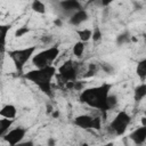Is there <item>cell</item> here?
Segmentation results:
<instances>
[{
  "mask_svg": "<svg viewBox=\"0 0 146 146\" xmlns=\"http://www.w3.org/2000/svg\"><path fill=\"white\" fill-rule=\"evenodd\" d=\"M112 89V84L108 82H104L96 87L86 88L80 92L79 100L82 104H86L87 106L98 110L103 113V116L106 117V113L110 111L108 108V96L110 91Z\"/></svg>",
  "mask_w": 146,
  "mask_h": 146,
  "instance_id": "1",
  "label": "cell"
},
{
  "mask_svg": "<svg viewBox=\"0 0 146 146\" xmlns=\"http://www.w3.org/2000/svg\"><path fill=\"white\" fill-rule=\"evenodd\" d=\"M57 68L51 65L43 68H34L23 74V78L34 83L40 91L49 98H52V79L56 78Z\"/></svg>",
  "mask_w": 146,
  "mask_h": 146,
  "instance_id": "2",
  "label": "cell"
},
{
  "mask_svg": "<svg viewBox=\"0 0 146 146\" xmlns=\"http://www.w3.org/2000/svg\"><path fill=\"white\" fill-rule=\"evenodd\" d=\"M36 50V46H31V47H26V48H22V49H15V50H8L7 54L8 56L11 58L16 71L22 74L25 64L33 58V56L35 55Z\"/></svg>",
  "mask_w": 146,
  "mask_h": 146,
  "instance_id": "3",
  "label": "cell"
},
{
  "mask_svg": "<svg viewBox=\"0 0 146 146\" xmlns=\"http://www.w3.org/2000/svg\"><path fill=\"white\" fill-rule=\"evenodd\" d=\"M59 54H60L59 47L52 46L40 52H36L31 60L32 64L35 66V68H43L47 66H51L52 63L56 60V58L59 56Z\"/></svg>",
  "mask_w": 146,
  "mask_h": 146,
  "instance_id": "4",
  "label": "cell"
},
{
  "mask_svg": "<svg viewBox=\"0 0 146 146\" xmlns=\"http://www.w3.org/2000/svg\"><path fill=\"white\" fill-rule=\"evenodd\" d=\"M75 64L76 63H74L72 59H68L57 68L58 72L56 74V79L58 80V83L65 86L67 82L76 81L79 72Z\"/></svg>",
  "mask_w": 146,
  "mask_h": 146,
  "instance_id": "5",
  "label": "cell"
},
{
  "mask_svg": "<svg viewBox=\"0 0 146 146\" xmlns=\"http://www.w3.org/2000/svg\"><path fill=\"white\" fill-rule=\"evenodd\" d=\"M131 122V116L125 111H120L110 123V129L116 136H122Z\"/></svg>",
  "mask_w": 146,
  "mask_h": 146,
  "instance_id": "6",
  "label": "cell"
},
{
  "mask_svg": "<svg viewBox=\"0 0 146 146\" xmlns=\"http://www.w3.org/2000/svg\"><path fill=\"white\" fill-rule=\"evenodd\" d=\"M26 132H27L26 128H24V127H16L14 129H10L9 132H7L2 137V140L8 143L9 146H16V145H18L19 143L23 141Z\"/></svg>",
  "mask_w": 146,
  "mask_h": 146,
  "instance_id": "7",
  "label": "cell"
},
{
  "mask_svg": "<svg viewBox=\"0 0 146 146\" xmlns=\"http://www.w3.org/2000/svg\"><path fill=\"white\" fill-rule=\"evenodd\" d=\"M59 7H60V9L63 10V13L68 16V18H70L75 11L82 9L81 2L78 1V0H64V1H60V2H59Z\"/></svg>",
  "mask_w": 146,
  "mask_h": 146,
  "instance_id": "8",
  "label": "cell"
},
{
  "mask_svg": "<svg viewBox=\"0 0 146 146\" xmlns=\"http://www.w3.org/2000/svg\"><path fill=\"white\" fill-rule=\"evenodd\" d=\"M73 123L83 130H89V129H92L94 116L89 115V114H81V115H78L74 117Z\"/></svg>",
  "mask_w": 146,
  "mask_h": 146,
  "instance_id": "9",
  "label": "cell"
},
{
  "mask_svg": "<svg viewBox=\"0 0 146 146\" xmlns=\"http://www.w3.org/2000/svg\"><path fill=\"white\" fill-rule=\"evenodd\" d=\"M129 139L136 145H143L146 141V127L140 125L129 133Z\"/></svg>",
  "mask_w": 146,
  "mask_h": 146,
  "instance_id": "10",
  "label": "cell"
},
{
  "mask_svg": "<svg viewBox=\"0 0 146 146\" xmlns=\"http://www.w3.org/2000/svg\"><path fill=\"white\" fill-rule=\"evenodd\" d=\"M89 18V15L87 13L86 9H80L78 11H75L70 18H68V24L73 25V26H78L84 22H87Z\"/></svg>",
  "mask_w": 146,
  "mask_h": 146,
  "instance_id": "11",
  "label": "cell"
},
{
  "mask_svg": "<svg viewBox=\"0 0 146 146\" xmlns=\"http://www.w3.org/2000/svg\"><path fill=\"white\" fill-rule=\"evenodd\" d=\"M17 115V108L13 104H7L5 105L1 111H0V116L6 117V119H15Z\"/></svg>",
  "mask_w": 146,
  "mask_h": 146,
  "instance_id": "12",
  "label": "cell"
},
{
  "mask_svg": "<svg viewBox=\"0 0 146 146\" xmlns=\"http://www.w3.org/2000/svg\"><path fill=\"white\" fill-rule=\"evenodd\" d=\"M146 97V82L138 84L133 89V99L136 103H140Z\"/></svg>",
  "mask_w": 146,
  "mask_h": 146,
  "instance_id": "13",
  "label": "cell"
},
{
  "mask_svg": "<svg viewBox=\"0 0 146 146\" xmlns=\"http://www.w3.org/2000/svg\"><path fill=\"white\" fill-rule=\"evenodd\" d=\"M136 74L139 78L140 82L144 83L146 81V58H143L137 63L136 66Z\"/></svg>",
  "mask_w": 146,
  "mask_h": 146,
  "instance_id": "14",
  "label": "cell"
},
{
  "mask_svg": "<svg viewBox=\"0 0 146 146\" xmlns=\"http://www.w3.org/2000/svg\"><path fill=\"white\" fill-rule=\"evenodd\" d=\"M15 122V119H0V137L2 138L7 132H9L13 123Z\"/></svg>",
  "mask_w": 146,
  "mask_h": 146,
  "instance_id": "15",
  "label": "cell"
},
{
  "mask_svg": "<svg viewBox=\"0 0 146 146\" xmlns=\"http://www.w3.org/2000/svg\"><path fill=\"white\" fill-rule=\"evenodd\" d=\"M76 34H78V36H79V39H80V41H82V42L87 43V42L91 39V36H92V30H90V29L76 30Z\"/></svg>",
  "mask_w": 146,
  "mask_h": 146,
  "instance_id": "16",
  "label": "cell"
},
{
  "mask_svg": "<svg viewBox=\"0 0 146 146\" xmlns=\"http://www.w3.org/2000/svg\"><path fill=\"white\" fill-rule=\"evenodd\" d=\"M84 48H86V43L79 40V41L75 42L74 46H73V49H72L73 55H74L75 57H78V58H81L82 55H83V52H84Z\"/></svg>",
  "mask_w": 146,
  "mask_h": 146,
  "instance_id": "17",
  "label": "cell"
},
{
  "mask_svg": "<svg viewBox=\"0 0 146 146\" xmlns=\"http://www.w3.org/2000/svg\"><path fill=\"white\" fill-rule=\"evenodd\" d=\"M31 8H32L33 11H35L38 14H41V15L46 13V5L40 0H34L31 3Z\"/></svg>",
  "mask_w": 146,
  "mask_h": 146,
  "instance_id": "18",
  "label": "cell"
},
{
  "mask_svg": "<svg viewBox=\"0 0 146 146\" xmlns=\"http://www.w3.org/2000/svg\"><path fill=\"white\" fill-rule=\"evenodd\" d=\"M30 31H31V30H30L29 27H26V26H21V27H18V29L15 31V36H16V38H22V36H24L25 34H27Z\"/></svg>",
  "mask_w": 146,
  "mask_h": 146,
  "instance_id": "19",
  "label": "cell"
},
{
  "mask_svg": "<svg viewBox=\"0 0 146 146\" xmlns=\"http://www.w3.org/2000/svg\"><path fill=\"white\" fill-rule=\"evenodd\" d=\"M102 36H103V33H102L100 29H99V27H95V29L92 30V36H91V40H92L94 42H97V41L102 40Z\"/></svg>",
  "mask_w": 146,
  "mask_h": 146,
  "instance_id": "20",
  "label": "cell"
},
{
  "mask_svg": "<svg viewBox=\"0 0 146 146\" xmlns=\"http://www.w3.org/2000/svg\"><path fill=\"white\" fill-rule=\"evenodd\" d=\"M107 104H108V108H110V110H113V108L116 106V104H117V97H116L115 95H113V94H110Z\"/></svg>",
  "mask_w": 146,
  "mask_h": 146,
  "instance_id": "21",
  "label": "cell"
},
{
  "mask_svg": "<svg viewBox=\"0 0 146 146\" xmlns=\"http://www.w3.org/2000/svg\"><path fill=\"white\" fill-rule=\"evenodd\" d=\"M11 25L7 24V25H1L0 26V31H1V34H2V40H3V44H6V38H7V33L9 32Z\"/></svg>",
  "mask_w": 146,
  "mask_h": 146,
  "instance_id": "22",
  "label": "cell"
},
{
  "mask_svg": "<svg viewBox=\"0 0 146 146\" xmlns=\"http://www.w3.org/2000/svg\"><path fill=\"white\" fill-rule=\"evenodd\" d=\"M102 127V120L99 116H94V124H92V129L95 130H100Z\"/></svg>",
  "mask_w": 146,
  "mask_h": 146,
  "instance_id": "23",
  "label": "cell"
},
{
  "mask_svg": "<svg viewBox=\"0 0 146 146\" xmlns=\"http://www.w3.org/2000/svg\"><path fill=\"white\" fill-rule=\"evenodd\" d=\"M84 89L83 87V82L82 81H75L74 82V86H73V90H76V91H82Z\"/></svg>",
  "mask_w": 146,
  "mask_h": 146,
  "instance_id": "24",
  "label": "cell"
},
{
  "mask_svg": "<svg viewBox=\"0 0 146 146\" xmlns=\"http://www.w3.org/2000/svg\"><path fill=\"white\" fill-rule=\"evenodd\" d=\"M102 70L105 71L106 73H113V71H114V68L112 67V65H110L107 63H103L102 64Z\"/></svg>",
  "mask_w": 146,
  "mask_h": 146,
  "instance_id": "25",
  "label": "cell"
},
{
  "mask_svg": "<svg viewBox=\"0 0 146 146\" xmlns=\"http://www.w3.org/2000/svg\"><path fill=\"white\" fill-rule=\"evenodd\" d=\"M129 40V35L125 33V34H122V35H120L119 38H117V43L119 44H122L123 42H125V41H128Z\"/></svg>",
  "mask_w": 146,
  "mask_h": 146,
  "instance_id": "26",
  "label": "cell"
},
{
  "mask_svg": "<svg viewBox=\"0 0 146 146\" xmlns=\"http://www.w3.org/2000/svg\"><path fill=\"white\" fill-rule=\"evenodd\" d=\"M41 41L47 44V43H50L52 41V38L49 36V35H43V36H41Z\"/></svg>",
  "mask_w": 146,
  "mask_h": 146,
  "instance_id": "27",
  "label": "cell"
},
{
  "mask_svg": "<svg viewBox=\"0 0 146 146\" xmlns=\"http://www.w3.org/2000/svg\"><path fill=\"white\" fill-rule=\"evenodd\" d=\"M47 146H56V139L54 137H49L47 139Z\"/></svg>",
  "mask_w": 146,
  "mask_h": 146,
  "instance_id": "28",
  "label": "cell"
},
{
  "mask_svg": "<svg viewBox=\"0 0 146 146\" xmlns=\"http://www.w3.org/2000/svg\"><path fill=\"white\" fill-rule=\"evenodd\" d=\"M16 146H34V144L32 140H27V141H22Z\"/></svg>",
  "mask_w": 146,
  "mask_h": 146,
  "instance_id": "29",
  "label": "cell"
},
{
  "mask_svg": "<svg viewBox=\"0 0 146 146\" xmlns=\"http://www.w3.org/2000/svg\"><path fill=\"white\" fill-rule=\"evenodd\" d=\"M54 24L56 25V26H62L63 25V21H62V18H55V21H54Z\"/></svg>",
  "mask_w": 146,
  "mask_h": 146,
  "instance_id": "30",
  "label": "cell"
},
{
  "mask_svg": "<svg viewBox=\"0 0 146 146\" xmlns=\"http://www.w3.org/2000/svg\"><path fill=\"white\" fill-rule=\"evenodd\" d=\"M51 116H52V117H55V119H57V117L59 116V112H58V111H55V110H54V112L51 113Z\"/></svg>",
  "mask_w": 146,
  "mask_h": 146,
  "instance_id": "31",
  "label": "cell"
},
{
  "mask_svg": "<svg viewBox=\"0 0 146 146\" xmlns=\"http://www.w3.org/2000/svg\"><path fill=\"white\" fill-rule=\"evenodd\" d=\"M47 112H48L49 114H51V113L54 112V108H52L51 105H47Z\"/></svg>",
  "mask_w": 146,
  "mask_h": 146,
  "instance_id": "32",
  "label": "cell"
},
{
  "mask_svg": "<svg viewBox=\"0 0 146 146\" xmlns=\"http://www.w3.org/2000/svg\"><path fill=\"white\" fill-rule=\"evenodd\" d=\"M140 122H141V125L146 127V116H143V117L140 119Z\"/></svg>",
  "mask_w": 146,
  "mask_h": 146,
  "instance_id": "33",
  "label": "cell"
},
{
  "mask_svg": "<svg viewBox=\"0 0 146 146\" xmlns=\"http://www.w3.org/2000/svg\"><path fill=\"white\" fill-rule=\"evenodd\" d=\"M112 1L111 0H107V1H100V5H103V6H107V5H110Z\"/></svg>",
  "mask_w": 146,
  "mask_h": 146,
  "instance_id": "34",
  "label": "cell"
},
{
  "mask_svg": "<svg viewBox=\"0 0 146 146\" xmlns=\"http://www.w3.org/2000/svg\"><path fill=\"white\" fill-rule=\"evenodd\" d=\"M103 146H114V144H113V143H107V144H105V145H103Z\"/></svg>",
  "mask_w": 146,
  "mask_h": 146,
  "instance_id": "35",
  "label": "cell"
},
{
  "mask_svg": "<svg viewBox=\"0 0 146 146\" xmlns=\"http://www.w3.org/2000/svg\"><path fill=\"white\" fill-rule=\"evenodd\" d=\"M144 40H145V42H146V34L144 35Z\"/></svg>",
  "mask_w": 146,
  "mask_h": 146,
  "instance_id": "36",
  "label": "cell"
},
{
  "mask_svg": "<svg viewBox=\"0 0 146 146\" xmlns=\"http://www.w3.org/2000/svg\"><path fill=\"white\" fill-rule=\"evenodd\" d=\"M144 116H146V110H145V112H144Z\"/></svg>",
  "mask_w": 146,
  "mask_h": 146,
  "instance_id": "37",
  "label": "cell"
},
{
  "mask_svg": "<svg viewBox=\"0 0 146 146\" xmlns=\"http://www.w3.org/2000/svg\"><path fill=\"white\" fill-rule=\"evenodd\" d=\"M82 146H88V145L87 144H82Z\"/></svg>",
  "mask_w": 146,
  "mask_h": 146,
  "instance_id": "38",
  "label": "cell"
}]
</instances>
